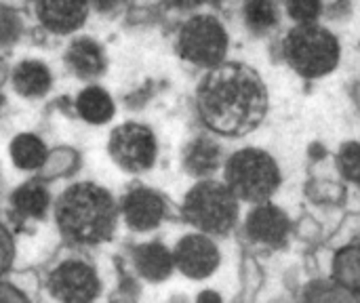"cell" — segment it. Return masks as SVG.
<instances>
[{
  "instance_id": "3",
  "label": "cell",
  "mask_w": 360,
  "mask_h": 303,
  "mask_svg": "<svg viewBox=\"0 0 360 303\" xmlns=\"http://www.w3.org/2000/svg\"><path fill=\"white\" fill-rule=\"evenodd\" d=\"M283 55L300 76L321 78L338 67L340 42L335 34L321 23L304 21L287 32L283 40Z\"/></svg>"
},
{
  "instance_id": "27",
  "label": "cell",
  "mask_w": 360,
  "mask_h": 303,
  "mask_svg": "<svg viewBox=\"0 0 360 303\" xmlns=\"http://www.w3.org/2000/svg\"><path fill=\"white\" fill-rule=\"evenodd\" d=\"M0 302H25V295L13 289L11 285L0 283Z\"/></svg>"
},
{
  "instance_id": "10",
  "label": "cell",
  "mask_w": 360,
  "mask_h": 303,
  "mask_svg": "<svg viewBox=\"0 0 360 303\" xmlns=\"http://www.w3.org/2000/svg\"><path fill=\"white\" fill-rule=\"evenodd\" d=\"M245 230L253 243L281 249L289 240L291 221H289V215L281 207L266 200V202L255 205V209L247 215Z\"/></svg>"
},
{
  "instance_id": "23",
  "label": "cell",
  "mask_w": 360,
  "mask_h": 303,
  "mask_svg": "<svg viewBox=\"0 0 360 303\" xmlns=\"http://www.w3.org/2000/svg\"><path fill=\"white\" fill-rule=\"evenodd\" d=\"M306 299H312V302H346V299H354L352 293H348L346 289H342L335 281L327 283H314V285H308L306 289Z\"/></svg>"
},
{
  "instance_id": "11",
  "label": "cell",
  "mask_w": 360,
  "mask_h": 303,
  "mask_svg": "<svg viewBox=\"0 0 360 303\" xmlns=\"http://www.w3.org/2000/svg\"><path fill=\"white\" fill-rule=\"evenodd\" d=\"M36 13L46 30L70 34L84 23L89 0H36Z\"/></svg>"
},
{
  "instance_id": "20",
  "label": "cell",
  "mask_w": 360,
  "mask_h": 303,
  "mask_svg": "<svg viewBox=\"0 0 360 303\" xmlns=\"http://www.w3.org/2000/svg\"><path fill=\"white\" fill-rule=\"evenodd\" d=\"M219 148L211 139L200 137L186 148L184 162L192 175H209L219 167Z\"/></svg>"
},
{
  "instance_id": "16",
  "label": "cell",
  "mask_w": 360,
  "mask_h": 303,
  "mask_svg": "<svg viewBox=\"0 0 360 303\" xmlns=\"http://www.w3.org/2000/svg\"><path fill=\"white\" fill-rule=\"evenodd\" d=\"M333 281L352 293L354 297L360 295V245L344 247L335 253L333 259Z\"/></svg>"
},
{
  "instance_id": "13",
  "label": "cell",
  "mask_w": 360,
  "mask_h": 303,
  "mask_svg": "<svg viewBox=\"0 0 360 303\" xmlns=\"http://www.w3.org/2000/svg\"><path fill=\"white\" fill-rule=\"evenodd\" d=\"M133 262H135L137 272L150 283L167 281L171 276L173 268H175L173 253L167 247L158 245V243H146V245L137 247L135 255H133Z\"/></svg>"
},
{
  "instance_id": "4",
  "label": "cell",
  "mask_w": 360,
  "mask_h": 303,
  "mask_svg": "<svg viewBox=\"0 0 360 303\" xmlns=\"http://www.w3.org/2000/svg\"><path fill=\"white\" fill-rule=\"evenodd\" d=\"M283 175L278 162L264 150L245 148L226 162V186L238 200L259 205L270 200L281 188Z\"/></svg>"
},
{
  "instance_id": "17",
  "label": "cell",
  "mask_w": 360,
  "mask_h": 303,
  "mask_svg": "<svg viewBox=\"0 0 360 303\" xmlns=\"http://www.w3.org/2000/svg\"><path fill=\"white\" fill-rule=\"evenodd\" d=\"M78 114L91 124H103L114 116V101L101 86H86L76 99Z\"/></svg>"
},
{
  "instance_id": "25",
  "label": "cell",
  "mask_w": 360,
  "mask_h": 303,
  "mask_svg": "<svg viewBox=\"0 0 360 303\" xmlns=\"http://www.w3.org/2000/svg\"><path fill=\"white\" fill-rule=\"evenodd\" d=\"M19 36V19L15 13L0 8V42H8Z\"/></svg>"
},
{
  "instance_id": "1",
  "label": "cell",
  "mask_w": 360,
  "mask_h": 303,
  "mask_svg": "<svg viewBox=\"0 0 360 303\" xmlns=\"http://www.w3.org/2000/svg\"><path fill=\"white\" fill-rule=\"evenodd\" d=\"M196 105L202 122L219 135L243 137L268 114V89L262 76L243 63H219L202 78Z\"/></svg>"
},
{
  "instance_id": "18",
  "label": "cell",
  "mask_w": 360,
  "mask_h": 303,
  "mask_svg": "<svg viewBox=\"0 0 360 303\" xmlns=\"http://www.w3.org/2000/svg\"><path fill=\"white\" fill-rule=\"evenodd\" d=\"M11 202H13L15 213H19L21 217L42 219L46 215V211H49L51 196L40 183H25V186H21L19 190L13 192Z\"/></svg>"
},
{
  "instance_id": "22",
  "label": "cell",
  "mask_w": 360,
  "mask_h": 303,
  "mask_svg": "<svg viewBox=\"0 0 360 303\" xmlns=\"http://www.w3.org/2000/svg\"><path fill=\"white\" fill-rule=\"evenodd\" d=\"M338 167L346 181L360 186V143L348 141L338 152Z\"/></svg>"
},
{
  "instance_id": "5",
  "label": "cell",
  "mask_w": 360,
  "mask_h": 303,
  "mask_svg": "<svg viewBox=\"0 0 360 303\" xmlns=\"http://www.w3.org/2000/svg\"><path fill=\"white\" fill-rule=\"evenodd\" d=\"M184 217L202 234H228L238 219V198L226 183L200 181L186 194Z\"/></svg>"
},
{
  "instance_id": "21",
  "label": "cell",
  "mask_w": 360,
  "mask_h": 303,
  "mask_svg": "<svg viewBox=\"0 0 360 303\" xmlns=\"http://www.w3.org/2000/svg\"><path fill=\"white\" fill-rule=\"evenodd\" d=\"M243 17L253 34H268L278 25L281 11L274 0H245Z\"/></svg>"
},
{
  "instance_id": "6",
  "label": "cell",
  "mask_w": 360,
  "mask_h": 303,
  "mask_svg": "<svg viewBox=\"0 0 360 303\" xmlns=\"http://www.w3.org/2000/svg\"><path fill=\"white\" fill-rule=\"evenodd\" d=\"M177 49L186 61L202 67H215L228 53L226 27L211 15H196L184 23Z\"/></svg>"
},
{
  "instance_id": "28",
  "label": "cell",
  "mask_w": 360,
  "mask_h": 303,
  "mask_svg": "<svg viewBox=\"0 0 360 303\" xmlns=\"http://www.w3.org/2000/svg\"><path fill=\"white\" fill-rule=\"evenodd\" d=\"M0 103H2V95H0Z\"/></svg>"
},
{
  "instance_id": "14",
  "label": "cell",
  "mask_w": 360,
  "mask_h": 303,
  "mask_svg": "<svg viewBox=\"0 0 360 303\" xmlns=\"http://www.w3.org/2000/svg\"><path fill=\"white\" fill-rule=\"evenodd\" d=\"M68 63L80 78H93L105 70L103 53L91 38H78L72 42L68 51Z\"/></svg>"
},
{
  "instance_id": "8",
  "label": "cell",
  "mask_w": 360,
  "mask_h": 303,
  "mask_svg": "<svg viewBox=\"0 0 360 303\" xmlns=\"http://www.w3.org/2000/svg\"><path fill=\"white\" fill-rule=\"evenodd\" d=\"M49 291L59 302L84 303L97 297L99 281L91 266L82 262H63L53 270Z\"/></svg>"
},
{
  "instance_id": "2",
  "label": "cell",
  "mask_w": 360,
  "mask_h": 303,
  "mask_svg": "<svg viewBox=\"0 0 360 303\" xmlns=\"http://www.w3.org/2000/svg\"><path fill=\"white\" fill-rule=\"evenodd\" d=\"M61 234L78 245L108 240L116 228V205L112 196L95 183H74L55 207Z\"/></svg>"
},
{
  "instance_id": "7",
  "label": "cell",
  "mask_w": 360,
  "mask_h": 303,
  "mask_svg": "<svg viewBox=\"0 0 360 303\" xmlns=\"http://www.w3.org/2000/svg\"><path fill=\"white\" fill-rule=\"evenodd\" d=\"M110 156L129 173H143L156 160V139L143 124L127 122L112 131Z\"/></svg>"
},
{
  "instance_id": "12",
  "label": "cell",
  "mask_w": 360,
  "mask_h": 303,
  "mask_svg": "<svg viewBox=\"0 0 360 303\" xmlns=\"http://www.w3.org/2000/svg\"><path fill=\"white\" fill-rule=\"evenodd\" d=\"M122 215L129 228L137 232L154 230L165 217V202L152 190H133L122 200Z\"/></svg>"
},
{
  "instance_id": "9",
  "label": "cell",
  "mask_w": 360,
  "mask_h": 303,
  "mask_svg": "<svg viewBox=\"0 0 360 303\" xmlns=\"http://www.w3.org/2000/svg\"><path fill=\"white\" fill-rule=\"evenodd\" d=\"M173 262L184 276L192 281H202L219 268V249L209 236L190 234L177 243L173 251Z\"/></svg>"
},
{
  "instance_id": "24",
  "label": "cell",
  "mask_w": 360,
  "mask_h": 303,
  "mask_svg": "<svg viewBox=\"0 0 360 303\" xmlns=\"http://www.w3.org/2000/svg\"><path fill=\"white\" fill-rule=\"evenodd\" d=\"M289 15L297 21H316L323 11V0H287Z\"/></svg>"
},
{
  "instance_id": "26",
  "label": "cell",
  "mask_w": 360,
  "mask_h": 303,
  "mask_svg": "<svg viewBox=\"0 0 360 303\" xmlns=\"http://www.w3.org/2000/svg\"><path fill=\"white\" fill-rule=\"evenodd\" d=\"M13 255H15V245H13V236L8 234V230L0 224V274L6 272L13 264Z\"/></svg>"
},
{
  "instance_id": "19",
  "label": "cell",
  "mask_w": 360,
  "mask_h": 303,
  "mask_svg": "<svg viewBox=\"0 0 360 303\" xmlns=\"http://www.w3.org/2000/svg\"><path fill=\"white\" fill-rule=\"evenodd\" d=\"M11 158L19 169L36 171L46 162V148L36 135L21 133L11 141Z\"/></svg>"
},
{
  "instance_id": "15",
  "label": "cell",
  "mask_w": 360,
  "mask_h": 303,
  "mask_svg": "<svg viewBox=\"0 0 360 303\" xmlns=\"http://www.w3.org/2000/svg\"><path fill=\"white\" fill-rule=\"evenodd\" d=\"M13 86L23 97H40L51 89V72L40 61H21L13 72Z\"/></svg>"
}]
</instances>
